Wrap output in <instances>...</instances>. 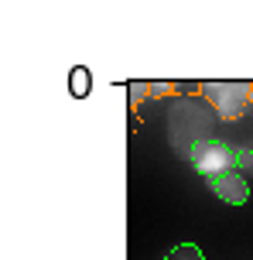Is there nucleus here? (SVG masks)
<instances>
[{
    "label": "nucleus",
    "mask_w": 253,
    "mask_h": 260,
    "mask_svg": "<svg viewBox=\"0 0 253 260\" xmlns=\"http://www.w3.org/2000/svg\"><path fill=\"white\" fill-rule=\"evenodd\" d=\"M188 157H192V165H195V171H202L205 178H212V175H223V171H240L246 168V157H250V147H233V144L219 141V137H202L192 151H188Z\"/></svg>",
    "instance_id": "f257e3e1"
},
{
    "label": "nucleus",
    "mask_w": 253,
    "mask_h": 260,
    "mask_svg": "<svg viewBox=\"0 0 253 260\" xmlns=\"http://www.w3.org/2000/svg\"><path fill=\"white\" fill-rule=\"evenodd\" d=\"M202 92L223 120H240L246 113V100H250L246 82H205Z\"/></svg>",
    "instance_id": "f03ea898"
},
{
    "label": "nucleus",
    "mask_w": 253,
    "mask_h": 260,
    "mask_svg": "<svg viewBox=\"0 0 253 260\" xmlns=\"http://www.w3.org/2000/svg\"><path fill=\"white\" fill-rule=\"evenodd\" d=\"M209 182V188H212V195H219L223 202H229V206H243L246 199H250V185H246V178H243V171H223V175H212V178H205Z\"/></svg>",
    "instance_id": "7ed1b4c3"
},
{
    "label": "nucleus",
    "mask_w": 253,
    "mask_h": 260,
    "mask_svg": "<svg viewBox=\"0 0 253 260\" xmlns=\"http://www.w3.org/2000/svg\"><path fill=\"white\" fill-rule=\"evenodd\" d=\"M164 260H205V253H202L195 243H178V247H174Z\"/></svg>",
    "instance_id": "20e7f679"
},
{
    "label": "nucleus",
    "mask_w": 253,
    "mask_h": 260,
    "mask_svg": "<svg viewBox=\"0 0 253 260\" xmlns=\"http://www.w3.org/2000/svg\"><path fill=\"white\" fill-rule=\"evenodd\" d=\"M246 168L253 171V144H250V157H246Z\"/></svg>",
    "instance_id": "39448f33"
},
{
    "label": "nucleus",
    "mask_w": 253,
    "mask_h": 260,
    "mask_svg": "<svg viewBox=\"0 0 253 260\" xmlns=\"http://www.w3.org/2000/svg\"><path fill=\"white\" fill-rule=\"evenodd\" d=\"M250 103H253V86H250Z\"/></svg>",
    "instance_id": "423d86ee"
}]
</instances>
